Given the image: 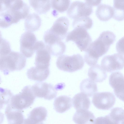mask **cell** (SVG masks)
Segmentation results:
<instances>
[{"label":"cell","mask_w":124,"mask_h":124,"mask_svg":"<svg viewBox=\"0 0 124 124\" xmlns=\"http://www.w3.org/2000/svg\"><path fill=\"white\" fill-rule=\"evenodd\" d=\"M3 38H2L1 33L0 31V43L1 42Z\"/></svg>","instance_id":"e575fe53"},{"label":"cell","mask_w":124,"mask_h":124,"mask_svg":"<svg viewBox=\"0 0 124 124\" xmlns=\"http://www.w3.org/2000/svg\"><path fill=\"white\" fill-rule=\"evenodd\" d=\"M47 111L44 107L40 106L33 109L29 114L24 124H41L46 119Z\"/></svg>","instance_id":"9a60e30c"},{"label":"cell","mask_w":124,"mask_h":124,"mask_svg":"<svg viewBox=\"0 0 124 124\" xmlns=\"http://www.w3.org/2000/svg\"><path fill=\"white\" fill-rule=\"evenodd\" d=\"M113 8L114 15L113 18L118 21L124 19V0H114Z\"/></svg>","instance_id":"83f0119b"},{"label":"cell","mask_w":124,"mask_h":124,"mask_svg":"<svg viewBox=\"0 0 124 124\" xmlns=\"http://www.w3.org/2000/svg\"><path fill=\"white\" fill-rule=\"evenodd\" d=\"M13 95L9 90L0 87V109H2L4 105H7Z\"/></svg>","instance_id":"4dcf8cb0"},{"label":"cell","mask_w":124,"mask_h":124,"mask_svg":"<svg viewBox=\"0 0 124 124\" xmlns=\"http://www.w3.org/2000/svg\"><path fill=\"white\" fill-rule=\"evenodd\" d=\"M66 41H72L78 48L82 51H85L92 42L91 37L85 29L76 27L67 35Z\"/></svg>","instance_id":"8992f818"},{"label":"cell","mask_w":124,"mask_h":124,"mask_svg":"<svg viewBox=\"0 0 124 124\" xmlns=\"http://www.w3.org/2000/svg\"><path fill=\"white\" fill-rule=\"evenodd\" d=\"M69 24L67 18L61 17L58 18L47 31L54 38L62 40L67 35Z\"/></svg>","instance_id":"4fadbf2b"},{"label":"cell","mask_w":124,"mask_h":124,"mask_svg":"<svg viewBox=\"0 0 124 124\" xmlns=\"http://www.w3.org/2000/svg\"><path fill=\"white\" fill-rule=\"evenodd\" d=\"M101 65L103 69L108 72L121 70L124 67V55L118 53L105 56L101 61Z\"/></svg>","instance_id":"ba28073f"},{"label":"cell","mask_w":124,"mask_h":124,"mask_svg":"<svg viewBox=\"0 0 124 124\" xmlns=\"http://www.w3.org/2000/svg\"><path fill=\"white\" fill-rule=\"evenodd\" d=\"M116 37L112 31L102 32L97 39L91 43L85 51L84 59L87 64L91 66L96 64L99 58L108 52Z\"/></svg>","instance_id":"6da1fadb"},{"label":"cell","mask_w":124,"mask_h":124,"mask_svg":"<svg viewBox=\"0 0 124 124\" xmlns=\"http://www.w3.org/2000/svg\"><path fill=\"white\" fill-rule=\"evenodd\" d=\"M84 63L82 56L77 54L70 56L61 55L58 58L56 64L59 69L64 71L72 72L81 69Z\"/></svg>","instance_id":"277c9868"},{"label":"cell","mask_w":124,"mask_h":124,"mask_svg":"<svg viewBox=\"0 0 124 124\" xmlns=\"http://www.w3.org/2000/svg\"><path fill=\"white\" fill-rule=\"evenodd\" d=\"M80 88L81 92L89 97L92 96L98 91L96 83L90 78L83 80L80 83Z\"/></svg>","instance_id":"cb8c5ba5"},{"label":"cell","mask_w":124,"mask_h":124,"mask_svg":"<svg viewBox=\"0 0 124 124\" xmlns=\"http://www.w3.org/2000/svg\"><path fill=\"white\" fill-rule=\"evenodd\" d=\"M11 51L9 42L6 39H3L0 43V56L7 54Z\"/></svg>","instance_id":"1f68e13d"},{"label":"cell","mask_w":124,"mask_h":124,"mask_svg":"<svg viewBox=\"0 0 124 124\" xmlns=\"http://www.w3.org/2000/svg\"><path fill=\"white\" fill-rule=\"evenodd\" d=\"M72 100L70 97L62 95L56 98L55 100L54 106L56 111L62 113L70 109L72 106Z\"/></svg>","instance_id":"44dd1931"},{"label":"cell","mask_w":124,"mask_h":124,"mask_svg":"<svg viewBox=\"0 0 124 124\" xmlns=\"http://www.w3.org/2000/svg\"><path fill=\"white\" fill-rule=\"evenodd\" d=\"M108 124H123L124 110L121 108L116 107L112 109L110 112L105 116Z\"/></svg>","instance_id":"d4e9b609"},{"label":"cell","mask_w":124,"mask_h":124,"mask_svg":"<svg viewBox=\"0 0 124 124\" xmlns=\"http://www.w3.org/2000/svg\"><path fill=\"white\" fill-rule=\"evenodd\" d=\"M5 114L9 124H24L25 119L22 110L14 108L9 103L5 108Z\"/></svg>","instance_id":"2e32d148"},{"label":"cell","mask_w":124,"mask_h":124,"mask_svg":"<svg viewBox=\"0 0 124 124\" xmlns=\"http://www.w3.org/2000/svg\"><path fill=\"white\" fill-rule=\"evenodd\" d=\"M92 6L86 3L80 1L73 2L67 11V14L74 20L82 17L88 16L92 13Z\"/></svg>","instance_id":"8fae6325"},{"label":"cell","mask_w":124,"mask_h":124,"mask_svg":"<svg viewBox=\"0 0 124 124\" xmlns=\"http://www.w3.org/2000/svg\"><path fill=\"white\" fill-rule=\"evenodd\" d=\"M36 55L35 66L44 68H49L51 60L50 54L45 44L41 41H37L35 47Z\"/></svg>","instance_id":"30bf717a"},{"label":"cell","mask_w":124,"mask_h":124,"mask_svg":"<svg viewBox=\"0 0 124 124\" xmlns=\"http://www.w3.org/2000/svg\"><path fill=\"white\" fill-rule=\"evenodd\" d=\"M88 75L90 79L95 82L100 83L103 81L107 77L106 71L98 64L91 66L89 68Z\"/></svg>","instance_id":"d6986e66"},{"label":"cell","mask_w":124,"mask_h":124,"mask_svg":"<svg viewBox=\"0 0 124 124\" xmlns=\"http://www.w3.org/2000/svg\"><path fill=\"white\" fill-rule=\"evenodd\" d=\"M116 98L114 94L109 92H98L95 93L93 97L92 102L97 108L108 110L114 105Z\"/></svg>","instance_id":"9c48e42d"},{"label":"cell","mask_w":124,"mask_h":124,"mask_svg":"<svg viewBox=\"0 0 124 124\" xmlns=\"http://www.w3.org/2000/svg\"><path fill=\"white\" fill-rule=\"evenodd\" d=\"M49 73V68H44L35 66L28 70L27 75L28 78L31 80L42 81L47 79Z\"/></svg>","instance_id":"ac0fdd59"},{"label":"cell","mask_w":124,"mask_h":124,"mask_svg":"<svg viewBox=\"0 0 124 124\" xmlns=\"http://www.w3.org/2000/svg\"><path fill=\"white\" fill-rule=\"evenodd\" d=\"M25 57L21 53L11 51L0 56V70L6 75L15 71L20 70L25 67Z\"/></svg>","instance_id":"3957f363"},{"label":"cell","mask_w":124,"mask_h":124,"mask_svg":"<svg viewBox=\"0 0 124 124\" xmlns=\"http://www.w3.org/2000/svg\"><path fill=\"white\" fill-rule=\"evenodd\" d=\"M95 14L97 18L101 21H107L113 17L114 9L113 8L109 5L101 4L98 7Z\"/></svg>","instance_id":"603a6c76"},{"label":"cell","mask_w":124,"mask_h":124,"mask_svg":"<svg viewBox=\"0 0 124 124\" xmlns=\"http://www.w3.org/2000/svg\"><path fill=\"white\" fill-rule=\"evenodd\" d=\"M85 3L92 6L98 5L101 3L102 0H85Z\"/></svg>","instance_id":"d6a6232c"},{"label":"cell","mask_w":124,"mask_h":124,"mask_svg":"<svg viewBox=\"0 0 124 124\" xmlns=\"http://www.w3.org/2000/svg\"><path fill=\"white\" fill-rule=\"evenodd\" d=\"M70 2V0H51V4L53 9L62 13L68 9Z\"/></svg>","instance_id":"f546056e"},{"label":"cell","mask_w":124,"mask_h":124,"mask_svg":"<svg viewBox=\"0 0 124 124\" xmlns=\"http://www.w3.org/2000/svg\"><path fill=\"white\" fill-rule=\"evenodd\" d=\"M4 118V114L0 111V124H1L3 122Z\"/></svg>","instance_id":"836d02e7"},{"label":"cell","mask_w":124,"mask_h":124,"mask_svg":"<svg viewBox=\"0 0 124 124\" xmlns=\"http://www.w3.org/2000/svg\"><path fill=\"white\" fill-rule=\"evenodd\" d=\"M31 6L39 14H45L51 8L50 0H29Z\"/></svg>","instance_id":"484cf974"},{"label":"cell","mask_w":124,"mask_h":124,"mask_svg":"<svg viewBox=\"0 0 124 124\" xmlns=\"http://www.w3.org/2000/svg\"><path fill=\"white\" fill-rule=\"evenodd\" d=\"M72 101L73 106L76 110L88 109L91 105L90 101L88 97L81 92L75 95Z\"/></svg>","instance_id":"7402d4cb"},{"label":"cell","mask_w":124,"mask_h":124,"mask_svg":"<svg viewBox=\"0 0 124 124\" xmlns=\"http://www.w3.org/2000/svg\"><path fill=\"white\" fill-rule=\"evenodd\" d=\"M95 118L93 114L88 109L77 110L73 117V120L76 124H94Z\"/></svg>","instance_id":"e0dca14e"},{"label":"cell","mask_w":124,"mask_h":124,"mask_svg":"<svg viewBox=\"0 0 124 124\" xmlns=\"http://www.w3.org/2000/svg\"><path fill=\"white\" fill-rule=\"evenodd\" d=\"M35 98L31 86L27 85L23 87L20 93L12 96L9 103L14 108L22 110L30 107Z\"/></svg>","instance_id":"5b68a950"},{"label":"cell","mask_w":124,"mask_h":124,"mask_svg":"<svg viewBox=\"0 0 124 124\" xmlns=\"http://www.w3.org/2000/svg\"></svg>","instance_id":"8d00e7d4"},{"label":"cell","mask_w":124,"mask_h":124,"mask_svg":"<svg viewBox=\"0 0 124 124\" xmlns=\"http://www.w3.org/2000/svg\"><path fill=\"white\" fill-rule=\"evenodd\" d=\"M109 83L113 89L116 96L124 101V77L123 74L118 71L113 72L109 76Z\"/></svg>","instance_id":"5bb4252c"},{"label":"cell","mask_w":124,"mask_h":124,"mask_svg":"<svg viewBox=\"0 0 124 124\" xmlns=\"http://www.w3.org/2000/svg\"><path fill=\"white\" fill-rule=\"evenodd\" d=\"M1 77H0V83H1Z\"/></svg>","instance_id":"d590c367"},{"label":"cell","mask_w":124,"mask_h":124,"mask_svg":"<svg viewBox=\"0 0 124 124\" xmlns=\"http://www.w3.org/2000/svg\"><path fill=\"white\" fill-rule=\"evenodd\" d=\"M35 34L26 31L21 35L20 39V50L25 57H31L35 52V47L37 41Z\"/></svg>","instance_id":"52a82bcc"},{"label":"cell","mask_w":124,"mask_h":124,"mask_svg":"<svg viewBox=\"0 0 124 124\" xmlns=\"http://www.w3.org/2000/svg\"><path fill=\"white\" fill-rule=\"evenodd\" d=\"M26 18L24 27L26 31L32 32L39 30L41 25V20L38 15L35 13L31 14Z\"/></svg>","instance_id":"ffe728a7"},{"label":"cell","mask_w":124,"mask_h":124,"mask_svg":"<svg viewBox=\"0 0 124 124\" xmlns=\"http://www.w3.org/2000/svg\"><path fill=\"white\" fill-rule=\"evenodd\" d=\"M46 46L50 54L55 56H60L63 54L66 49V46L62 41L55 42Z\"/></svg>","instance_id":"4316f807"},{"label":"cell","mask_w":124,"mask_h":124,"mask_svg":"<svg viewBox=\"0 0 124 124\" xmlns=\"http://www.w3.org/2000/svg\"><path fill=\"white\" fill-rule=\"evenodd\" d=\"M31 88L35 97L48 100L55 98L57 94L55 88L51 84L46 82L36 83L31 87Z\"/></svg>","instance_id":"7c38bea8"},{"label":"cell","mask_w":124,"mask_h":124,"mask_svg":"<svg viewBox=\"0 0 124 124\" xmlns=\"http://www.w3.org/2000/svg\"><path fill=\"white\" fill-rule=\"evenodd\" d=\"M0 12L11 18L14 23L25 19L28 15L30 8L22 0H0Z\"/></svg>","instance_id":"7a4b0ae2"},{"label":"cell","mask_w":124,"mask_h":124,"mask_svg":"<svg viewBox=\"0 0 124 124\" xmlns=\"http://www.w3.org/2000/svg\"><path fill=\"white\" fill-rule=\"evenodd\" d=\"M93 24L92 20L88 16L81 17L74 19L72 24L74 28L77 27H81L87 30L91 28Z\"/></svg>","instance_id":"f1b7e54d"}]
</instances>
